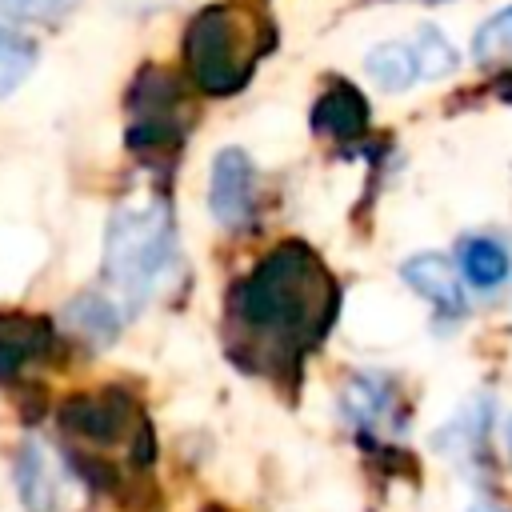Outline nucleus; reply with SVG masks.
I'll return each mask as SVG.
<instances>
[{
  "label": "nucleus",
  "instance_id": "obj_1",
  "mask_svg": "<svg viewBox=\"0 0 512 512\" xmlns=\"http://www.w3.org/2000/svg\"><path fill=\"white\" fill-rule=\"evenodd\" d=\"M332 300V284L316 256L280 248L240 284V320L284 348H308L328 328Z\"/></svg>",
  "mask_w": 512,
  "mask_h": 512
},
{
  "label": "nucleus",
  "instance_id": "obj_2",
  "mask_svg": "<svg viewBox=\"0 0 512 512\" xmlns=\"http://www.w3.org/2000/svg\"><path fill=\"white\" fill-rule=\"evenodd\" d=\"M172 216L160 200H128L104 232V280L120 312H136L172 264Z\"/></svg>",
  "mask_w": 512,
  "mask_h": 512
},
{
  "label": "nucleus",
  "instance_id": "obj_3",
  "mask_svg": "<svg viewBox=\"0 0 512 512\" xmlns=\"http://www.w3.org/2000/svg\"><path fill=\"white\" fill-rule=\"evenodd\" d=\"M184 52H188V68H192L196 84L204 92H216V96L236 92L248 76V64L256 60V48L244 32V20L232 4L204 8L188 24Z\"/></svg>",
  "mask_w": 512,
  "mask_h": 512
},
{
  "label": "nucleus",
  "instance_id": "obj_4",
  "mask_svg": "<svg viewBox=\"0 0 512 512\" xmlns=\"http://www.w3.org/2000/svg\"><path fill=\"white\" fill-rule=\"evenodd\" d=\"M16 492L28 512H80V480L76 472L40 440H28L16 452Z\"/></svg>",
  "mask_w": 512,
  "mask_h": 512
},
{
  "label": "nucleus",
  "instance_id": "obj_5",
  "mask_svg": "<svg viewBox=\"0 0 512 512\" xmlns=\"http://www.w3.org/2000/svg\"><path fill=\"white\" fill-rule=\"evenodd\" d=\"M208 204H212V216L220 224H228V228H240V224L252 220V208H256V168H252L248 152L224 148L212 160Z\"/></svg>",
  "mask_w": 512,
  "mask_h": 512
},
{
  "label": "nucleus",
  "instance_id": "obj_6",
  "mask_svg": "<svg viewBox=\"0 0 512 512\" xmlns=\"http://www.w3.org/2000/svg\"><path fill=\"white\" fill-rule=\"evenodd\" d=\"M132 420H136V408L120 392L84 396V400H72L64 408V428L76 432L80 440H92V444H120L128 436Z\"/></svg>",
  "mask_w": 512,
  "mask_h": 512
},
{
  "label": "nucleus",
  "instance_id": "obj_7",
  "mask_svg": "<svg viewBox=\"0 0 512 512\" xmlns=\"http://www.w3.org/2000/svg\"><path fill=\"white\" fill-rule=\"evenodd\" d=\"M400 276H404L408 288H416L436 312H444V316H460V312H464V280H460V272H456L444 256L420 252V256H412V260L400 264Z\"/></svg>",
  "mask_w": 512,
  "mask_h": 512
},
{
  "label": "nucleus",
  "instance_id": "obj_8",
  "mask_svg": "<svg viewBox=\"0 0 512 512\" xmlns=\"http://www.w3.org/2000/svg\"><path fill=\"white\" fill-rule=\"evenodd\" d=\"M364 72L372 76V84L380 92H404V88H412L420 80V64H416L412 44H396V40L376 44L364 56Z\"/></svg>",
  "mask_w": 512,
  "mask_h": 512
},
{
  "label": "nucleus",
  "instance_id": "obj_9",
  "mask_svg": "<svg viewBox=\"0 0 512 512\" xmlns=\"http://www.w3.org/2000/svg\"><path fill=\"white\" fill-rule=\"evenodd\" d=\"M460 276L472 288L492 292L508 276V248L500 240H492V236H468V240H460Z\"/></svg>",
  "mask_w": 512,
  "mask_h": 512
},
{
  "label": "nucleus",
  "instance_id": "obj_10",
  "mask_svg": "<svg viewBox=\"0 0 512 512\" xmlns=\"http://www.w3.org/2000/svg\"><path fill=\"white\" fill-rule=\"evenodd\" d=\"M472 60L484 68H512V4L488 16L472 36Z\"/></svg>",
  "mask_w": 512,
  "mask_h": 512
},
{
  "label": "nucleus",
  "instance_id": "obj_11",
  "mask_svg": "<svg viewBox=\"0 0 512 512\" xmlns=\"http://www.w3.org/2000/svg\"><path fill=\"white\" fill-rule=\"evenodd\" d=\"M48 344V332L40 328V324H32V320H0V376H8V372H16L28 356H36L40 348Z\"/></svg>",
  "mask_w": 512,
  "mask_h": 512
},
{
  "label": "nucleus",
  "instance_id": "obj_12",
  "mask_svg": "<svg viewBox=\"0 0 512 512\" xmlns=\"http://www.w3.org/2000/svg\"><path fill=\"white\" fill-rule=\"evenodd\" d=\"M344 408H348V416H352L360 428H376V424L384 420V412L392 408V388H388V380H380V376H360V380H352V388H348V396H344Z\"/></svg>",
  "mask_w": 512,
  "mask_h": 512
},
{
  "label": "nucleus",
  "instance_id": "obj_13",
  "mask_svg": "<svg viewBox=\"0 0 512 512\" xmlns=\"http://www.w3.org/2000/svg\"><path fill=\"white\" fill-rule=\"evenodd\" d=\"M316 128L340 132V136L360 132V128H364V104H360V96H356L352 88L328 92V96L320 100V108H316Z\"/></svg>",
  "mask_w": 512,
  "mask_h": 512
},
{
  "label": "nucleus",
  "instance_id": "obj_14",
  "mask_svg": "<svg viewBox=\"0 0 512 512\" xmlns=\"http://www.w3.org/2000/svg\"><path fill=\"white\" fill-rule=\"evenodd\" d=\"M32 64H36L32 40H24V36H16V32H8V28H0V96H8V92L32 72Z\"/></svg>",
  "mask_w": 512,
  "mask_h": 512
},
{
  "label": "nucleus",
  "instance_id": "obj_15",
  "mask_svg": "<svg viewBox=\"0 0 512 512\" xmlns=\"http://www.w3.org/2000/svg\"><path fill=\"white\" fill-rule=\"evenodd\" d=\"M412 52H416V64H420V76L436 80V76H448L456 68V48L444 40L440 28H420L416 40H412Z\"/></svg>",
  "mask_w": 512,
  "mask_h": 512
},
{
  "label": "nucleus",
  "instance_id": "obj_16",
  "mask_svg": "<svg viewBox=\"0 0 512 512\" xmlns=\"http://www.w3.org/2000/svg\"><path fill=\"white\" fill-rule=\"evenodd\" d=\"M68 8H72V0H0V12L20 16V20H52Z\"/></svg>",
  "mask_w": 512,
  "mask_h": 512
},
{
  "label": "nucleus",
  "instance_id": "obj_17",
  "mask_svg": "<svg viewBox=\"0 0 512 512\" xmlns=\"http://www.w3.org/2000/svg\"><path fill=\"white\" fill-rule=\"evenodd\" d=\"M468 512H508V508H500V504H484V500H480V504H472Z\"/></svg>",
  "mask_w": 512,
  "mask_h": 512
},
{
  "label": "nucleus",
  "instance_id": "obj_18",
  "mask_svg": "<svg viewBox=\"0 0 512 512\" xmlns=\"http://www.w3.org/2000/svg\"><path fill=\"white\" fill-rule=\"evenodd\" d=\"M508 456H512V420H508Z\"/></svg>",
  "mask_w": 512,
  "mask_h": 512
},
{
  "label": "nucleus",
  "instance_id": "obj_19",
  "mask_svg": "<svg viewBox=\"0 0 512 512\" xmlns=\"http://www.w3.org/2000/svg\"><path fill=\"white\" fill-rule=\"evenodd\" d=\"M424 4H436V0H424Z\"/></svg>",
  "mask_w": 512,
  "mask_h": 512
}]
</instances>
